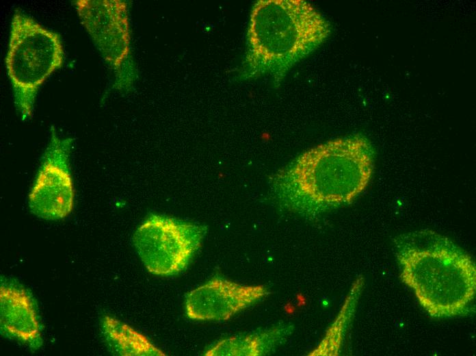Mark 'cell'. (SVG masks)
I'll list each match as a JSON object with an SVG mask.
<instances>
[{
    "label": "cell",
    "mask_w": 476,
    "mask_h": 356,
    "mask_svg": "<svg viewBox=\"0 0 476 356\" xmlns=\"http://www.w3.org/2000/svg\"><path fill=\"white\" fill-rule=\"evenodd\" d=\"M374 163L371 141L349 135L300 154L272 176L269 188L289 210L314 217L356 199L369 185Z\"/></svg>",
    "instance_id": "cell-1"
},
{
    "label": "cell",
    "mask_w": 476,
    "mask_h": 356,
    "mask_svg": "<svg viewBox=\"0 0 476 356\" xmlns=\"http://www.w3.org/2000/svg\"><path fill=\"white\" fill-rule=\"evenodd\" d=\"M393 243L402 281L430 316L469 313L476 293V267L468 253L430 229L401 234Z\"/></svg>",
    "instance_id": "cell-2"
},
{
    "label": "cell",
    "mask_w": 476,
    "mask_h": 356,
    "mask_svg": "<svg viewBox=\"0 0 476 356\" xmlns=\"http://www.w3.org/2000/svg\"><path fill=\"white\" fill-rule=\"evenodd\" d=\"M328 21L304 0H262L252 10L246 58L248 77L267 76L275 87L329 36Z\"/></svg>",
    "instance_id": "cell-3"
},
{
    "label": "cell",
    "mask_w": 476,
    "mask_h": 356,
    "mask_svg": "<svg viewBox=\"0 0 476 356\" xmlns=\"http://www.w3.org/2000/svg\"><path fill=\"white\" fill-rule=\"evenodd\" d=\"M60 36L20 10L13 14L5 66L15 108L23 121L31 118L36 95L47 79L63 63Z\"/></svg>",
    "instance_id": "cell-4"
},
{
    "label": "cell",
    "mask_w": 476,
    "mask_h": 356,
    "mask_svg": "<svg viewBox=\"0 0 476 356\" xmlns=\"http://www.w3.org/2000/svg\"><path fill=\"white\" fill-rule=\"evenodd\" d=\"M207 231L200 224L151 214L135 230L133 243L149 272L172 276L186 268Z\"/></svg>",
    "instance_id": "cell-5"
},
{
    "label": "cell",
    "mask_w": 476,
    "mask_h": 356,
    "mask_svg": "<svg viewBox=\"0 0 476 356\" xmlns=\"http://www.w3.org/2000/svg\"><path fill=\"white\" fill-rule=\"evenodd\" d=\"M73 141L72 138L60 137L51 127L50 140L28 196L31 213L39 218L57 220L72 210L75 192L70 157Z\"/></svg>",
    "instance_id": "cell-6"
},
{
    "label": "cell",
    "mask_w": 476,
    "mask_h": 356,
    "mask_svg": "<svg viewBox=\"0 0 476 356\" xmlns=\"http://www.w3.org/2000/svg\"><path fill=\"white\" fill-rule=\"evenodd\" d=\"M80 21L103 58L118 75V85L127 79L129 68V34L124 2L111 0H78ZM129 75V74H128Z\"/></svg>",
    "instance_id": "cell-7"
},
{
    "label": "cell",
    "mask_w": 476,
    "mask_h": 356,
    "mask_svg": "<svg viewBox=\"0 0 476 356\" xmlns=\"http://www.w3.org/2000/svg\"><path fill=\"white\" fill-rule=\"evenodd\" d=\"M263 294L258 286L241 285L213 277L187 294V316L194 320H224Z\"/></svg>",
    "instance_id": "cell-8"
},
{
    "label": "cell",
    "mask_w": 476,
    "mask_h": 356,
    "mask_svg": "<svg viewBox=\"0 0 476 356\" xmlns=\"http://www.w3.org/2000/svg\"><path fill=\"white\" fill-rule=\"evenodd\" d=\"M0 322L3 335L20 342L32 343L40 336L34 306L23 289L1 285Z\"/></svg>",
    "instance_id": "cell-9"
},
{
    "label": "cell",
    "mask_w": 476,
    "mask_h": 356,
    "mask_svg": "<svg viewBox=\"0 0 476 356\" xmlns=\"http://www.w3.org/2000/svg\"><path fill=\"white\" fill-rule=\"evenodd\" d=\"M101 332L109 350L121 356L166 355L146 336L122 321L105 316L101 320Z\"/></svg>",
    "instance_id": "cell-10"
}]
</instances>
